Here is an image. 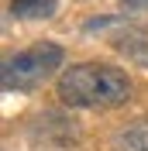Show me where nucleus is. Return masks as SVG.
<instances>
[{
	"label": "nucleus",
	"mask_w": 148,
	"mask_h": 151,
	"mask_svg": "<svg viewBox=\"0 0 148 151\" xmlns=\"http://www.w3.org/2000/svg\"><path fill=\"white\" fill-rule=\"evenodd\" d=\"M114 151H148V127H141V131H128L124 137H117Z\"/></svg>",
	"instance_id": "20e7f679"
},
{
	"label": "nucleus",
	"mask_w": 148,
	"mask_h": 151,
	"mask_svg": "<svg viewBox=\"0 0 148 151\" xmlns=\"http://www.w3.org/2000/svg\"><path fill=\"white\" fill-rule=\"evenodd\" d=\"M120 7L128 10V14H145V10H148V0H120Z\"/></svg>",
	"instance_id": "39448f33"
},
{
	"label": "nucleus",
	"mask_w": 148,
	"mask_h": 151,
	"mask_svg": "<svg viewBox=\"0 0 148 151\" xmlns=\"http://www.w3.org/2000/svg\"><path fill=\"white\" fill-rule=\"evenodd\" d=\"M65 52L55 41H41V45H31L28 52H17L14 58L4 62V72H0V83L7 93H28L35 86H41L48 76L62 69Z\"/></svg>",
	"instance_id": "f03ea898"
},
{
	"label": "nucleus",
	"mask_w": 148,
	"mask_h": 151,
	"mask_svg": "<svg viewBox=\"0 0 148 151\" xmlns=\"http://www.w3.org/2000/svg\"><path fill=\"white\" fill-rule=\"evenodd\" d=\"M59 100L65 106H120L131 100V79L124 69L103 65V62H83L59 76Z\"/></svg>",
	"instance_id": "f257e3e1"
},
{
	"label": "nucleus",
	"mask_w": 148,
	"mask_h": 151,
	"mask_svg": "<svg viewBox=\"0 0 148 151\" xmlns=\"http://www.w3.org/2000/svg\"><path fill=\"white\" fill-rule=\"evenodd\" d=\"M59 10V0H10V14L21 21H38V17H52Z\"/></svg>",
	"instance_id": "7ed1b4c3"
}]
</instances>
